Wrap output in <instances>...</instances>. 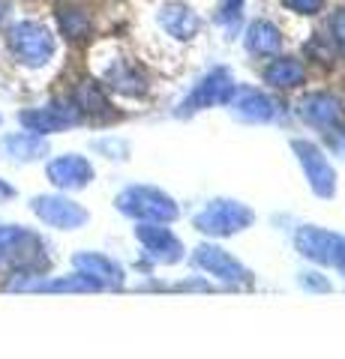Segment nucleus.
<instances>
[{
  "label": "nucleus",
  "mask_w": 345,
  "mask_h": 359,
  "mask_svg": "<svg viewBox=\"0 0 345 359\" xmlns=\"http://www.w3.org/2000/svg\"><path fill=\"white\" fill-rule=\"evenodd\" d=\"M117 210L129 219H138V222H174L181 216V207L174 204L171 195H165L162 189H153V186H129L117 195Z\"/></svg>",
  "instance_id": "obj_1"
},
{
  "label": "nucleus",
  "mask_w": 345,
  "mask_h": 359,
  "mask_svg": "<svg viewBox=\"0 0 345 359\" xmlns=\"http://www.w3.org/2000/svg\"><path fill=\"white\" fill-rule=\"evenodd\" d=\"M54 48H58L54 33L46 25H39V21L25 18L9 27V51H13V57L21 66L39 69V66H46L54 57Z\"/></svg>",
  "instance_id": "obj_2"
},
{
  "label": "nucleus",
  "mask_w": 345,
  "mask_h": 359,
  "mask_svg": "<svg viewBox=\"0 0 345 359\" xmlns=\"http://www.w3.org/2000/svg\"><path fill=\"white\" fill-rule=\"evenodd\" d=\"M46 261V243L39 233L21 228V224H0V266L39 269Z\"/></svg>",
  "instance_id": "obj_3"
},
{
  "label": "nucleus",
  "mask_w": 345,
  "mask_h": 359,
  "mask_svg": "<svg viewBox=\"0 0 345 359\" xmlns=\"http://www.w3.org/2000/svg\"><path fill=\"white\" fill-rule=\"evenodd\" d=\"M252 210L240 201H228V198H216L198 212L193 219L195 231L207 233V237H231V233H240L252 224Z\"/></svg>",
  "instance_id": "obj_4"
},
{
  "label": "nucleus",
  "mask_w": 345,
  "mask_h": 359,
  "mask_svg": "<svg viewBox=\"0 0 345 359\" xmlns=\"http://www.w3.org/2000/svg\"><path fill=\"white\" fill-rule=\"evenodd\" d=\"M30 210L39 222H46L48 228H60V231H75L91 219L82 204H75L66 195H37V198H30Z\"/></svg>",
  "instance_id": "obj_5"
},
{
  "label": "nucleus",
  "mask_w": 345,
  "mask_h": 359,
  "mask_svg": "<svg viewBox=\"0 0 345 359\" xmlns=\"http://www.w3.org/2000/svg\"><path fill=\"white\" fill-rule=\"evenodd\" d=\"M292 147L297 153V162H300V168H304L313 192L318 198L337 195V171H333V165L327 162V156L321 153L313 141H292Z\"/></svg>",
  "instance_id": "obj_6"
},
{
  "label": "nucleus",
  "mask_w": 345,
  "mask_h": 359,
  "mask_svg": "<svg viewBox=\"0 0 345 359\" xmlns=\"http://www.w3.org/2000/svg\"><path fill=\"white\" fill-rule=\"evenodd\" d=\"M294 245L297 252L309 257L315 264H330L337 266L339 255H342V245H345V237L342 233H333V231H325V228H315V224H300L297 233H294Z\"/></svg>",
  "instance_id": "obj_7"
},
{
  "label": "nucleus",
  "mask_w": 345,
  "mask_h": 359,
  "mask_svg": "<svg viewBox=\"0 0 345 359\" xmlns=\"http://www.w3.org/2000/svg\"><path fill=\"white\" fill-rule=\"evenodd\" d=\"M193 261L198 269H204L207 276L219 278V282L226 285H249L252 282V273L247 266H243L235 255H228L226 249H219V245H198Z\"/></svg>",
  "instance_id": "obj_8"
},
{
  "label": "nucleus",
  "mask_w": 345,
  "mask_h": 359,
  "mask_svg": "<svg viewBox=\"0 0 345 359\" xmlns=\"http://www.w3.org/2000/svg\"><path fill=\"white\" fill-rule=\"evenodd\" d=\"M18 120L27 132L54 135V132H63V129L75 126V123L82 120V111L75 108V102H54V105H46V108L21 111Z\"/></svg>",
  "instance_id": "obj_9"
},
{
  "label": "nucleus",
  "mask_w": 345,
  "mask_h": 359,
  "mask_svg": "<svg viewBox=\"0 0 345 359\" xmlns=\"http://www.w3.org/2000/svg\"><path fill=\"white\" fill-rule=\"evenodd\" d=\"M72 266L79 269L84 278H91L99 290H120L126 282L124 266L117 261H111L108 255H99V252H75Z\"/></svg>",
  "instance_id": "obj_10"
},
{
  "label": "nucleus",
  "mask_w": 345,
  "mask_h": 359,
  "mask_svg": "<svg viewBox=\"0 0 345 359\" xmlns=\"http://www.w3.org/2000/svg\"><path fill=\"white\" fill-rule=\"evenodd\" d=\"M231 90H235V81H231V72L228 69H214L207 72L202 81L195 84V90L189 93V99L181 105V114H195L207 105H226Z\"/></svg>",
  "instance_id": "obj_11"
},
{
  "label": "nucleus",
  "mask_w": 345,
  "mask_h": 359,
  "mask_svg": "<svg viewBox=\"0 0 345 359\" xmlns=\"http://www.w3.org/2000/svg\"><path fill=\"white\" fill-rule=\"evenodd\" d=\"M136 237L144 245L157 264H177L183 261V243L174 237V233L160 222H141L136 228Z\"/></svg>",
  "instance_id": "obj_12"
},
{
  "label": "nucleus",
  "mask_w": 345,
  "mask_h": 359,
  "mask_svg": "<svg viewBox=\"0 0 345 359\" xmlns=\"http://www.w3.org/2000/svg\"><path fill=\"white\" fill-rule=\"evenodd\" d=\"M46 177L51 180L58 189H66V192H72V189H84L93 183V165L84 159L79 153H66V156H58V159H51L46 165Z\"/></svg>",
  "instance_id": "obj_13"
},
{
  "label": "nucleus",
  "mask_w": 345,
  "mask_h": 359,
  "mask_svg": "<svg viewBox=\"0 0 345 359\" xmlns=\"http://www.w3.org/2000/svg\"><path fill=\"white\" fill-rule=\"evenodd\" d=\"M0 153L9 162H39L48 156V141L46 135L37 132H9L0 138Z\"/></svg>",
  "instance_id": "obj_14"
},
{
  "label": "nucleus",
  "mask_w": 345,
  "mask_h": 359,
  "mask_svg": "<svg viewBox=\"0 0 345 359\" xmlns=\"http://www.w3.org/2000/svg\"><path fill=\"white\" fill-rule=\"evenodd\" d=\"M228 108H235V114L243 117V120H252V123H264V120H271L273 117V102L267 99L261 90H255V87H235L231 90V96H228Z\"/></svg>",
  "instance_id": "obj_15"
},
{
  "label": "nucleus",
  "mask_w": 345,
  "mask_h": 359,
  "mask_svg": "<svg viewBox=\"0 0 345 359\" xmlns=\"http://www.w3.org/2000/svg\"><path fill=\"white\" fill-rule=\"evenodd\" d=\"M300 117L313 126H337L342 120V102L333 93H309L300 99Z\"/></svg>",
  "instance_id": "obj_16"
},
{
  "label": "nucleus",
  "mask_w": 345,
  "mask_h": 359,
  "mask_svg": "<svg viewBox=\"0 0 345 359\" xmlns=\"http://www.w3.org/2000/svg\"><path fill=\"white\" fill-rule=\"evenodd\" d=\"M105 84L117 93H126V96H141L148 90V81H144L141 69H136L132 63H115L105 69Z\"/></svg>",
  "instance_id": "obj_17"
},
{
  "label": "nucleus",
  "mask_w": 345,
  "mask_h": 359,
  "mask_svg": "<svg viewBox=\"0 0 345 359\" xmlns=\"http://www.w3.org/2000/svg\"><path fill=\"white\" fill-rule=\"evenodd\" d=\"M99 290L91 278H84L82 273H72V276H54L46 278L42 276L37 285H33V294H93Z\"/></svg>",
  "instance_id": "obj_18"
},
{
  "label": "nucleus",
  "mask_w": 345,
  "mask_h": 359,
  "mask_svg": "<svg viewBox=\"0 0 345 359\" xmlns=\"http://www.w3.org/2000/svg\"><path fill=\"white\" fill-rule=\"evenodd\" d=\"M58 21H60V33L70 42L87 39V33H91V15H87L82 6H60Z\"/></svg>",
  "instance_id": "obj_19"
},
{
  "label": "nucleus",
  "mask_w": 345,
  "mask_h": 359,
  "mask_svg": "<svg viewBox=\"0 0 345 359\" xmlns=\"http://www.w3.org/2000/svg\"><path fill=\"white\" fill-rule=\"evenodd\" d=\"M264 81L273 84V87H297L300 81H304V66H300L294 57L273 60L264 69Z\"/></svg>",
  "instance_id": "obj_20"
},
{
  "label": "nucleus",
  "mask_w": 345,
  "mask_h": 359,
  "mask_svg": "<svg viewBox=\"0 0 345 359\" xmlns=\"http://www.w3.org/2000/svg\"><path fill=\"white\" fill-rule=\"evenodd\" d=\"M162 27L169 30L174 39H189L198 30V18L183 6H169L162 13Z\"/></svg>",
  "instance_id": "obj_21"
},
{
  "label": "nucleus",
  "mask_w": 345,
  "mask_h": 359,
  "mask_svg": "<svg viewBox=\"0 0 345 359\" xmlns=\"http://www.w3.org/2000/svg\"><path fill=\"white\" fill-rule=\"evenodd\" d=\"M249 51L252 54H273L276 48H280V30H276L271 21H255V25L249 27Z\"/></svg>",
  "instance_id": "obj_22"
},
{
  "label": "nucleus",
  "mask_w": 345,
  "mask_h": 359,
  "mask_svg": "<svg viewBox=\"0 0 345 359\" xmlns=\"http://www.w3.org/2000/svg\"><path fill=\"white\" fill-rule=\"evenodd\" d=\"M75 108L82 114H105L108 111V99L103 93V87L93 84V81H84L75 90Z\"/></svg>",
  "instance_id": "obj_23"
},
{
  "label": "nucleus",
  "mask_w": 345,
  "mask_h": 359,
  "mask_svg": "<svg viewBox=\"0 0 345 359\" xmlns=\"http://www.w3.org/2000/svg\"><path fill=\"white\" fill-rule=\"evenodd\" d=\"M93 147L99 150V153H105L108 156V159H124V156H126V144L124 141H96L93 144Z\"/></svg>",
  "instance_id": "obj_24"
},
{
  "label": "nucleus",
  "mask_w": 345,
  "mask_h": 359,
  "mask_svg": "<svg viewBox=\"0 0 345 359\" xmlns=\"http://www.w3.org/2000/svg\"><path fill=\"white\" fill-rule=\"evenodd\" d=\"M300 285L304 287H309V290H330V282L321 273H313V269H309V273H300Z\"/></svg>",
  "instance_id": "obj_25"
},
{
  "label": "nucleus",
  "mask_w": 345,
  "mask_h": 359,
  "mask_svg": "<svg viewBox=\"0 0 345 359\" xmlns=\"http://www.w3.org/2000/svg\"><path fill=\"white\" fill-rule=\"evenodd\" d=\"M285 6L294 9V13L313 15V13H318V9H321V0H285Z\"/></svg>",
  "instance_id": "obj_26"
},
{
  "label": "nucleus",
  "mask_w": 345,
  "mask_h": 359,
  "mask_svg": "<svg viewBox=\"0 0 345 359\" xmlns=\"http://www.w3.org/2000/svg\"><path fill=\"white\" fill-rule=\"evenodd\" d=\"M333 39H337L342 48H345V9H342L337 18H333Z\"/></svg>",
  "instance_id": "obj_27"
},
{
  "label": "nucleus",
  "mask_w": 345,
  "mask_h": 359,
  "mask_svg": "<svg viewBox=\"0 0 345 359\" xmlns=\"http://www.w3.org/2000/svg\"><path fill=\"white\" fill-rule=\"evenodd\" d=\"M330 135H333V150L342 153L345 156V129H337V126H330Z\"/></svg>",
  "instance_id": "obj_28"
},
{
  "label": "nucleus",
  "mask_w": 345,
  "mask_h": 359,
  "mask_svg": "<svg viewBox=\"0 0 345 359\" xmlns=\"http://www.w3.org/2000/svg\"><path fill=\"white\" fill-rule=\"evenodd\" d=\"M15 198V186H9L4 177H0V201H13Z\"/></svg>",
  "instance_id": "obj_29"
},
{
  "label": "nucleus",
  "mask_w": 345,
  "mask_h": 359,
  "mask_svg": "<svg viewBox=\"0 0 345 359\" xmlns=\"http://www.w3.org/2000/svg\"><path fill=\"white\" fill-rule=\"evenodd\" d=\"M337 266L342 269V276H345V245H342V255H339V261H337Z\"/></svg>",
  "instance_id": "obj_30"
},
{
  "label": "nucleus",
  "mask_w": 345,
  "mask_h": 359,
  "mask_svg": "<svg viewBox=\"0 0 345 359\" xmlns=\"http://www.w3.org/2000/svg\"><path fill=\"white\" fill-rule=\"evenodd\" d=\"M0 123H4V117H0Z\"/></svg>",
  "instance_id": "obj_31"
}]
</instances>
